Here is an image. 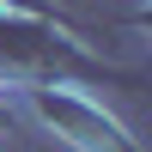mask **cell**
Instances as JSON below:
<instances>
[{"label": "cell", "mask_w": 152, "mask_h": 152, "mask_svg": "<svg viewBox=\"0 0 152 152\" xmlns=\"http://www.w3.org/2000/svg\"><path fill=\"white\" fill-rule=\"evenodd\" d=\"M31 104H37V116H43L49 128H61L73 146H85V152H128L122 128H116V122H110L97 104H85V97H73V91H55V85H43V91H31Z\"/></svg>", "instance_id": "1"}]
</instances>
